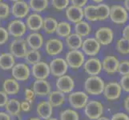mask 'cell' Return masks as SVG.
Returning a JSON list of instances; mask_svg holds the SVG:
<instances>
[{"label": "cell", "instance_id": "obj_1", "mask_svg": "<svg viewBox=\"0 0 129 120\" xmlns=\"http://www.w3.org/2000/svg\"><path fill=\"white\" fill-rule=\"evenodd\" d=\"M104 81L98 75L89 76L84 82V89L87 94L90 95H100L104 92Z\"/></svg>", "mask_w": 129, "mask_h": 120}, {"label": "cell", "instance_id": "obj_2", "mask_svg": "<svg viewBox=\"0 0 129 120\" xmlns=\"http://www.w3.org/2000/svg\"><path fill=\"white\" fill-rule=\"evenodd\" d=\"M65 60L69 67L77 70L85 63L84 54L79 50H70L67 53Z\"/></svg>", "mask_w": 129, "mask_h": 120}, {"label": "cell", "instance_id": "obj_3", "mask_svg": "<svg viewBox=\"0 0 129 120\" xmlns=\"http://www.w3.org/2000/svg\"><path fill=\"white\" fill-rule=\"evenodd\" d=\"M84 113L91 120H96L104 114V105L100 101L90 100L84 106Z\"/></svg>", "mask_w": 129, "mask_h": 120}, {"label": "cell", "instance_id": "obj_4", "mask_svg": "<svg viewBox=\"0 0 129 120\" xmlns=\"http://www.w3.org/2000/svg\"><path fill=\"white\" fill-rule=\"evenodd\" d=\"M109 17L114 23L122 25L127 23L128 14L126 9L121 5H113L110 7Z\"/></svg>", "mask_w": 129, "mask_h": 120}, {"label": "cell", "instance_id": "obj_5", "mask_svg": "<svg viewBox=\"0 0 129 120\" xmlns=\"http://www.w3.org/2000/svg\"><path fill=\"white\" fill-rule=\"evenodd\" d=\"M10 53L18 59H23L25 57L26 52H27V44L26 40L22 38H18L11 41L10 47Z\"/></svg>", "mask_w": 129, "mask_h": 120}, {"label": "cell", "instance_id": "obj_6", "mask_svg": "<svg viewBox=\"0 0 129 120\" xmlns=\"http://www.w3.org/2000/svg\"><path fill=\"white\" fill-rule=\"evenodd\" d=\"M89 97L87 93L83 91H75L71 92L68 95V102L69 104L74 109H82L88 102Z\"/></svg>", "mask_w": 129, "mask_h": 120}, {"label": "cell", "instance_id": "obj_7", "mask_svg": "<svg viewBox=\"0 0 129 120\" xmlns=\"http://www.w3.org/2000/svg\"><path fill=\"white\" fill-rule=\"evenodd\" d=\"M49 68H50V73L53 76L59 78L66 74L67 71H68V66L64 59L55 58L50 62Z\"/></svg>", "mask_w": 129, "mask_h": 120}, {"label": "cell", "instance_id": "obj_8", "mask_svg": "<svg viewBox=\"0 0 129 120\" xmlns=\"http://www.w3.org/2000/svg\"><path fill=\"white\" fill-rule=\"evenodd\" d=\"M26 23L21 19H15L11 21L7 26V31L9 35L15 37L16 38H21L26 34Z\"/></svg>", "mask_w": 129, "mask_h": 120}, {"label": "cell", "instance_id": "obj_9", "mask_svg": "<svg viewBox=\"0 0 129 120\" xmlns=\"http://www.w3.org/2000/svg\"><path fill=\"white\" fill-rule=\"evenodd\" d=\"M13 78L19 81H26L30 75V68L26 63L15 64L11 69Z\"/></svg>", "mask_w": 129, "mask_h": 120}, {"label": "cell", "instance_id": "obj_10", "mask_svg": "<svg viewBox=\"0 0 129 120\" xmlns=\"http://www.w3.org/2000/svg\"><path fill=\"white\" fill-rule=\"evenodd\" d=\"M55 86L58 89L57 91H59L63 94H68V93L70 94L75 88V81L69 75L64 74L63 76L57 78Z\"/></svg>", "mask_w": 129, "mask_h": 120}, {"label": "cell", "instance_id": "obj_11", "mask_svg": "<svg viewBox=\"0 0 129 120\" xmlns=\"http://www.w3.org/2000/svg\"><path fill=\"white\" fill-rule=\"evenodd\" d=\"M82 52L88 56H95L100 51V44L95 38H87L83 41Z\"/></svg>", "mask_w": 129, "mask_h": 120}, {"label": "cell", "instance_id": "obj_12", "mask_svg": "<svg viewBox=\"0 0 129 120\" xmlns=\"http://www.w3.org/2000/svg\"><path fill=\"white\" fill-rule=\"evenodd\" d=\"M104 95L107 99L109 101L117 100L121 95L122 88L119 83L112 82L108 84H105L104 89Z\"/></svg>", "mask_w": 129, "mask_h": 120}, {"label": "cell", "instance_id": "obj_13", "mask_svg": "<svg viewBox=\"0 0 129 120\" xmlns=\"http://www.w3.org/2000/svg\"><path fill=\"white\" fill-rule=\"evenodd\" d=\"M30 74L35 79H46L50 75L49 65L45 62L39 61V63L34 64L30 68Z\"/></svg>", "mask_w": 129, "mask_h": 120}, {"label": "cell", "instance_id": "obj_14", "mask_svg": "<svg viewBox=\"0 0 129 120\" xmlns=\"http://www.w3.org/2000/svg\"><path fill=\"white\" fill-rule=\"evenodd\" d=\"M98 43L100 45L108 46L111 44L113 41L114 38V33L113 30L107 26H103V27L99 28L95 32V38Z\"/></svg>", "mask_w": 129, "mask_h": 120}, {"label": "cell", "instance_id": "obj_15", "mask_svg": "<svg viewBox=\"0 0 129 120\" xmlns=\"http://www.w3.org/2000/svg\"><path fill=\"white\" fill-rule=\"evenodd\" d=\"M85 72L90 76H95L100 74L102 70V63L97 58H90L83 64Z\"/></svg>", "mask_w": 129, "mask_h": 120}, {"label": "cell", "instance_id": "obj_16", "mask_svg": "<svg viewBox=\"0 0 129 120\" xmlns=\"http://www.w3.org/2000/svg\"><path fill=\"white\" fill-rule=\"evenodd\" d=\"M29 11V5L25 1H22V0L15 2L11 9L12 15L16 18V19H21L26 18L28 15Z\"/></svg>", "mask_w": 129, "mask_h": 120}, {"label": "cell", "instance_id": "obj_17", "mask_svg": "<svg viewBox=\"0 0 129 120\" xmlns=\"http://www.w3.org/2000/svg\"><path fill=\"white\" fill-rule=\"evenodd\" d=\"M63 43L59 38H50L45 43V50L47 55L56 56L63 51Z\"/></svg>", "mask_w": 129, "mask_h": 120}, {"label": "cell", "instance_id": "obj_18", "mask_svg": "<svg viewBox=\"0 0 129 120\" xmlns=\"http://www.w3.org/2000/svg\"><path fill=\"white\" fill-rule=\"evenodd\" d=\"M51 85L46 79H35L33 83L32 90L35 95L39 97H44L50 94Z\"/></svg>", "mask_w": 129, "mask_h": 120}, {"label": "cell", "instance_id": "obj_19", "mask_svg": "<svg viewBox=\"0 0 129 120\" xmlns=\"http://www.w3.org/2000/svg\"><path fill=\"white\" fill-rule=\"evenodd\" d=\"M65 15L71 23H77L83 19V10L81 7L71 5L66 8Z\"/></svg>", "mask_w": 129, "mask_h": 120}, {"label": "cell", "instance_id": "obj_20", "mask_svg": "<svg viewBox=\"0 0 129 120\" xmlns=\"http://www.w3.org/2000/svg\"><path fill=\"white\" fill-rule=\"evenodd\" d=\"M102 63V69L108 74H113L117 72L119 61L114 55L105 57Z\"/></svg>", "mask_w": 129, "mask_h": 120}, {"label": "cell", "instance_id": "obj_21", "mask_svg": "<svg viewBox=\"0 0 129 120\" xmlns=\"http://www.w3.org/2000/svg\"><path fill=\"white\" fill-rule=\"evenodd\" d=\"M43 19L38 13H34L27 16L26 20V26L32 31H38L43 28Z\"/></svg>", "mask_w": 129, "mask_h": 120}, {"label": "cell", "instance_id": "obj_22", "mask_svg": "<svg viewBox=\"0 0 129 120\" xmlns=\"http://www.w3.org/2000/svg\"><path fill=\"white\" fill-rule=\"evenodd\" d=\"M36 112L39 118L43 120H47L52 116L53 106L48 103V101H42L37 105Z\"/></svg>", "mask_w": 129, "mask_h": 120}, {"label": "cell", "instance_id": "obj_23", "mask_svg": "<svg viewBox=\"0 0 129 120\" xmlns=\"http://www.w3.org/2000/svg\"><path fill=\"white\" fill-rule=\"evenodd\" d=\"M26 42L27 46L31 50H39L43 45V37L41 34L38 32H33L27 35Z\"/></svg>", "mask_w": 129, "mask_h": 120}, {"label": "cell", "instance_id": "obj_24", "mask_svg": "<svg viewBox=\"0 0 129 120\" xmlns=\"http://www.w3.org/2000/svg\"><path fill=\"white\" fill-rule=\"evenodd\" d=\"M3 91L8 95H15L20 91V85L15 78H7L4 80L3 84Z\"/></svg>", "mask_w": 129, "mask_h": 120}, {"label": "cell", "instance_id": "obj_25", "mask_svg": "<svg viewBox=\"0 0 129 120\" xmlns=\"http://www.w3.org/2000/svg\"><path fill=\"white\" fill-rule=\"evenodd\" d=\"M65 94L62 93L59 91H54L50 92L48 95V103L53 107H58L65 103Z\"/></svg>", "mask_w": 129, "mask_h": 120}, {"label": "cell", "instance_id": "obj_26", "mask_svg": "<svg viewBox=\"0 0 129 120\" xmlns=\"http://www.w3.org/2000/svg\"><path fill=\"white\" fill-rule=\"evenodd\" d=\"M15 65V59L11 53H2L0 55V69L3 70H11Z\"/></svg>", "mask_w": 129, "mask_h": 120}, {"label": "cell", "instance_id": "obj_27", "mask_svg": "<svg viewBox=\"0 0 129 120\" xmlns=\"http://www.w3.org/2000/svg\"><path fill=\"white\" fill-rule=\"evenodd\" d=\"M83 38L77 34H71L66 38V44L70 50H79L81 48Z\"/></svg>", "mask_w": 129, "mask_h": 120}, {"label": "cell", "instance_id": "obj_28", "mask_svg": "<svg viewBox=\"0 0 129 120\" xmlns=\"http://www.w3.org/2000/svg\"><path fill=\"white\" fill-rule=\"evenodd\" d=\"M4 107H5L6 112L11 116H16L19 114L21 111L20 102L16 99H9Z\"/></svg>", "mask_w": 129, "mask_h": 120}, {"label": "cell", "instance_id": "obj_29", "mask_svg": "<svg viewBox=\"0 0 129 120\" xmlns=\"http://www.w3.org/2000/svg\"><path fill=\"white\" fill-rule=\"evenodd\" d=\"M74 30L75 34H79V36H81L83 38V37H87V35H89V34L91 31V27L87 22L82 20L80 22H79V23H75Z\"/></svg>", "mask_w": 129, "mask_h": 120}, {"label": "cell", "instance_id": "obj_30", "mask_svg": "<svg viewBox=\"0 0 129 120\" xmlns=\"http://www.w3.org/2000/svg\"><path fill=\"white\" fill-rule=\"evenodd\" d=\"M71 32H72V25L69 23L65 21H62L58 23L55 33L59 37L66 38L69 34H72Z\"/></svg>", "mask_w": 129, "mask_h": 120}, {"label": "cell", "instance_id": "obj_31", "mask_svg": "<svg viewBox=\"0 0 129 120\" xmlns=\"http://www.w3.org/2000/svg\"><path fill=\"white\" fill-rule=\"evenodd\" d=\"M57 26H58V22L55 18L47 17L43 19V29L48 34L55 33L57 28Z\"/></svg>", "mask_w": 129, "mask_h": 120}, {"label": "cell", "instance_id": "obj_32", "mask_svg": "<svg viewBox=\"0 0 129 120\" xmlns=\"http://www.w3.org/2000/svg\"><path fill=\"white\" fill-rule=\"evenodd\" d=\"M96 8V17L97 20L104 21L108 19L110 15V7L105 3H100L95 6Z\"/></svg>", "mask_w": 129, "mask_h": 120}, {"label": "cell", "instance_id": "obj_33", "mask_svg": "<svg viewBox=\"0 0 129 120\" xmlns=\"http://www.w3.org/2000/svg\"><path fill=\"white\" fill-rule=\"evenodd\" d=\"M24 59L26 63L33 66L34 64L41 61V54L38 50H31L30 49V50L27 51V52H26Z\"/></svg>", "mask_w": 129, "mask_h": 120}, {"label": "cell", "instance_id": "obj_34", "mask_svg": "<svg viewBox=\"0 0 129 120\" xmlns=\"http://www.w3.org/2000/svg\"><path fill=\"white\" fill-rule=\"evenodd\" d=\"M48 0H30L29 7L36 13L42 12L48 7Z\"/></svg>", "mask_w": 129, "mask_h": 120}, {"label": "cell", "instance_id": "obj_35", "mask_svg": "<svg viewBox=\"0 0 129 120\" xmlns=\"http://www.w3.org/2000/svg\"><path fill=\"white\" fill-rule=\"evenodd\" d=\"M83 10V17L89 22L97 21L96 17V8L95 5H87L84 7Z\"/></svg>", "mask_w": 129, "mask_h": 120}, {"label": "cell", "instance_id": "obj_36", "mask_svg": "<svg viewBox=\"0 0 129 120\" xmlns=\"http://www.w3.org/2000/svg\"><path fill=\"white\" fill-rule=\"evenodd\" d=\"M115 49L120 55H126L129 54V40L123 38H119L115 44Z\"/></svg>", "mask_w": 129, "mask_h": 120}, {"label": "cell", "instance_id": "obj_37", "mask_svg": "<svg viewBox=\"0 0 129 120\" xmlns=\"http://www.w3.org/2000/svg\"><path fill=\"white\" fill-rule=\"evenodd\" d=\"M60 120H79V115L75 110L66 109L61 111Z\"/></svg>", "mask_w": 129, "mask_h": 120}, {"label": "cell", "instance_id": "obj_38", "mask_svg": "<svg viewBox=\"0 0 129 120\" xmlns=\"http://www.w3.org/2000/svg\"><path fill=\"white\" fill-rule=\"evenodd\" d=\"M70 0H51L53 7L58 11H63L68 7Z\"/></svg>", "mask_w": 129, "mask_h": 120}, {"label": "cell", "instance_id": "obj_39", "mask_svg": "<svg viewBox=\"0 0 129 120\" xmlns=\"http://www.w3.org/2000/svg\"><path fill=\"white\" fill-rule=\"evenodd\" d=\"M117 72L123 76L129 74V60H122L119 62Z\"/></svg>", "mask_w": 129, "mask_h": 120}, {"label": "cell", "instance_id": "obj_40", "mask_svg": "<svg viewBox=\"0 0 129 120\" xmlns=\"http://www.w3.org/2000/svg\"><path fill=\"white\" fill-rule=\"evenodd\" d=\"M11 12V8L6 3H0V19H6L9 16Z\"/></svg>", "mask_w": 129, "mask_h": 120}, {"label": "cell", "instance_id": "obj_41", "mask_svg": "<svg viewBox=\"0 0 129 120\" xmlns=\"http://www.w3.org/2000/svg\"><path fill=\"white\" fill-rule=\"evenodd\" d=\"M119 85H120L122 90L126 92H129V74L123 75L121 77Z\"/></svg>", "mask_w": 129, "mask_h": 120}, {"label": "cell", "instance_id": "obj_42", "mask_svg": "<svg viewBox=\"0 0 129 120\" xmlns=\"http://www.w3.org/2000/svg\"><path fill=\"white\" fill-rule=\"evenodd\" d=\"M9 38V34L7 30L4 27L0 26V45H3L5 44Z\"/></svg>", "mask_w": 129, "mask_h": 120}, {"label": "cell", "instance_id": "obj_43", "mask_svg": "<svg viewBox=\"0 0 129 120\" xmlns=\"http://www.w3.org/2000/svg\"><path fill=\"white\" fill-rule=\"evenodd\" d=\"M24 95H25V100L29 102L30 103H32L35 97V94L32 89L30 88L26 89L24 91Z\"/></svg>", "mask_w": 129, "mask_h": 120}, {"label": "cell", "instance_id": "obj_44", "mask_svg": "<svg viewBox=\"0 0 129 120\" xmlns=\"http://www.w3.org/2000/svg\"><path fill=\"white\" fill-rule=\"evenodd\" d=\"M111 120H129V116L123 112H118L113 115Z\"/></svg>", "mask_w": 129, "mask_h": 120}, {"label": "cell", "instance_id": "obj_45", "mask_svg": "<svg viewBox=\"0 0 129 120\" xmlns=\"http://www.w3.org/2000/svg\"><path fill=\"white\" fill-rule=\"evenodd\" d=\"M8 95L3 91H0V107H3L8 101Z\"/></svg>", "mask_w": 129, "mask_h": 120}, {"label": "cell", "instance_id": "obj_46", "mask_svg": "<svg viewBox=\"0 0 129 120\" xmlns=\"http://www.w3.org/2000/svg\"><path fill=\"white\" fill-rule=\"evenodd\" d=\"M20 108L21 110L23 112H29L31 109V103H30L27 101H23L20 103Z\"/></svg>", "mask_w": 129, "mask_h": 120}, {"label": "cell", "instance_id": "obj_47", "mask_svg": "<svg viewBox=\"0 0 129 120\" xmlns=\"http://www.w3.org/2000/svg\"><path fill=\"white\" fill-rule=\"evenodd\" d=\"M70 1L72 3V5L83 8L86 6L88 0H70Z\"/></svg>", "mask_w": 129, "mask_h": 120}, {"label": "cell", "instance_id": "obj_48", "mask_svg": "<svg viewBox=\"0 0 129 120\" xmlns=\"http://www.w3.org/2000/svg\"><path fill=\"white\" fill-rule=\"evenodd\" d=\"M122 35H123V38L129 40V24L127 25L125 27L123 28V31H122Z\"/></svg>", "mask_w": 129, "mask_h": 120}, {"label": "cell", "instance_id": "obj_49", "mask_svg": "<svg viewBox=\"0 0 129 120\" xmlns=\"http://www.w3.org/2000/svg\"><path fill=\"white\" fill-rule=\"evenodd\" d=\"M0 120H11V117L7 112L0 111Z\"/></svg>", "mask_w": 129, "mask_h": 120}, {"label": "cell", "instance_id": "obj_50", "mask_svg": "<svg viewBox=\"0 0 129 120\" xmlns=\"http://www.w3.org/2000/svg\"><path fill=\"white\" fill-rule=\"evenodd\" d=\"M123 106H124V109H125L127 113H129V96L126 97V99H124Z\"/></svg>", "mask_w": 129, "mask_h": 120}, {"label": "cell", "instance_id": "obj_51", "mask_svg": "<svg viewBox=\"0 0 129 120\" xmlns=\"http://www.w3.org/2000/svg\"><path fill=\"white\" fill-rule=\"evenodd\" d=\"M124 8L126 9L127 11H129V0H125L124 1Z\"/></svg>", "mask_w": 129, "mask_h": 120}, {"label": "cell", "instance_id": "obj_52", "mask_svg": "<svg viewBox=\"0 0 129 120\" xmlns=\"http://www.w3.org/2000/svg\"><path fill=\"white\" fill-rule=\"evenodd\" d=\"M96 120H111V119H109L108 118H107V117H104V116H101L99 118H97Z\"/></svg>", "mask_w": 129, "mask_h": 120}, {"label": "cell", "instance_id": "obj_53", "mask_svg": "<svg viewBox=\"0 0 129 120\" xmlns=\"http://www.w3.org/2000/svg\"><path fill=\"white\" fill-rule=\"evenodd\" d=\"M29 120H42L40 118H38V117H33V118H30Z\"/></svg>", "mask_w": 129, "mask_h": 120}, {"label": "cell", "instance_id": "obj_54", "mask_svg": "<svg viewBox=\"0 0 129 120\" xmlns=\"http://www.w3.org/2000/svg\"><path fill=\"white\" fill-rule=\"evenodd\" d=\"M92 1L93 2H95V3H101V2H103L104 1V0H92Z\"/></svg>", "mask_w": 129, "mask_h": 120}, {"label": "cell", "instance_id": "obj_55", "mask_svg": "<svg viewBox=\"0 0 129 120\" xmlns=\"http://www.w3.org/2000/svg\"><path fill=\"white\" fill-rule=\"evenodd\" d=\"M47 120H59V119H57L56 118H52V117H51L50 118H48Z\"/></svg>", "mask_w": 129, "mask_h": 120}, {"label": "cell", "instance_id": "obj_56", "mask_svg": "<svg viewBox=\"0 0 129 120\" xmlns=\"http://www.w3.org/2000/svg\"><path fill=\"white\" fill-rule=\"evenodd\" d=\"M12 2H17V1H20V0H11Z\"/></svg>", "mask_w": 129, "mask_h": 120}, {"label": "cell", "instance_id": "obj_57", "mask_svg": "<svg viewBox=\"0 0 129 120\" xmlns=\"http://www.w3.org/2000/svg\"><path fill=\"white\" fill-rule=\"evenodd\" d=\"M2 1H3V0H0V3H1V2H2Z\"/></svg>", "mask_w": 129, "mask_h": 120}]
</instances>
